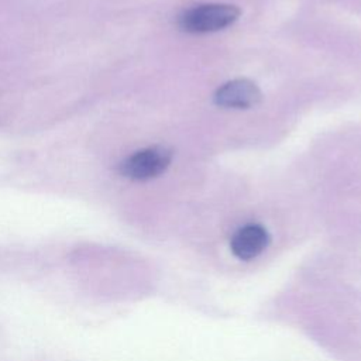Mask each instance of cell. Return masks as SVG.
Returning <instances> with one entry per match:
<instances>
[{"label": "cell", "instance_id": "1", "mask_svg": "<svg viewBox=\"0 0 361 361\" xmlns=\"http://www.w3.org/2000/svg\"><path fill=\"white\" fill-rule=\"evenodd\" d=\"M240 17V8L234 4L209 3L185 10L178 17V25L189 34H207L224 30Z\"/></svg>", "mask_w": 361, "mask_h": 361}, {"label": "cell", "instance_id": "2", "mask_svg": "<svg viewBox=\"0 0 361 361\" xmlns=\"http://www.w3.org/2000/svg\"><path fill=\"white\" fill-rule=\"evenodd\" d=\"M173 152L165 145L140 149L120 164V173L134 180H148L164 173L172 162Z\"/></svg>", "mask_w": 361, "mask_h": 361}, {"label": "cell", "instance_id": "3", "mask_svg": "<svg viewBox=\"0 0 361 361\" xmlns=\"http://www.w3.org/2000/svg\"><path fill=\"white\" fill-rule=\"evenodd\" d=\"M213 99L224 109H250L261 102V90L250 79H233L223 83Z\"/></svg>", "mask_w": 361, "mask_h": 361}, {"label": "cell", "instance_id": "4", "mask_svg": "<svg viewBox=\"0 0 361 361\" xmlns=\"http://www.w3.org/2000/svg\"><path fill=\"white\" fill-rule=\"evenodd\" d=\"M269 244L267 228L257 223H250L240 227L231 237L230 247L233 254L244 261L258 257Z\"/></svg>", "mask_w": 361, "mask_h": 361}]
</instances>
